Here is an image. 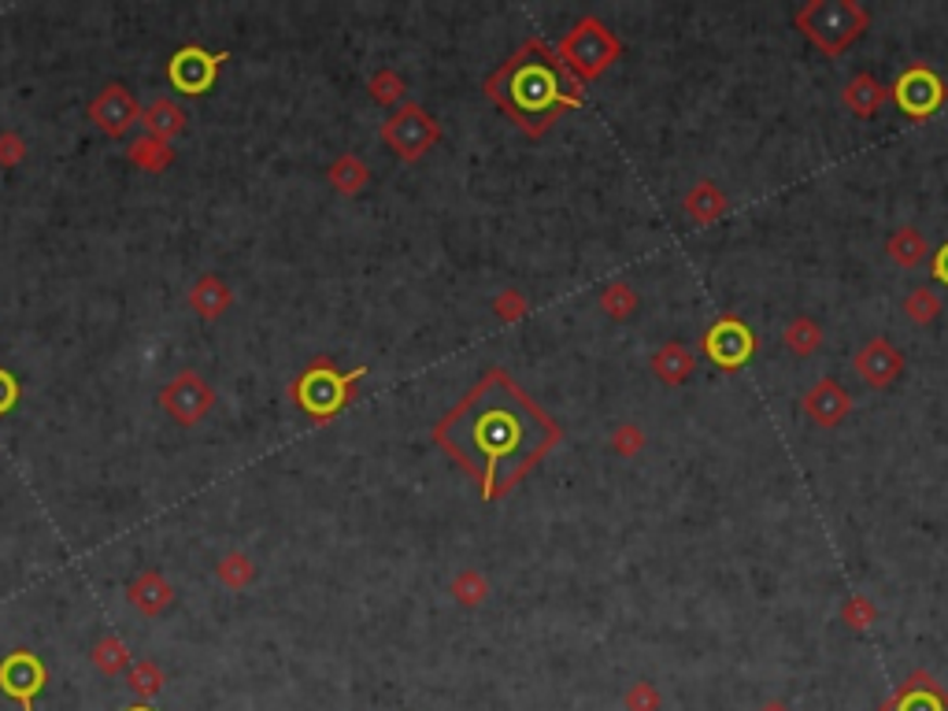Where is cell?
<instances>
[{
	"label": "cell",
	"instance_id": "6da1fadb",
	"mask_svg": "<svg viewBox=\"0 0 948 711\" xmlns=\"http://www.w3.org/2000/svg\"><path fill=\"white\" fill-rule=\"evenodd\" d=\"M441 453L478 482L482 500H501L559 441V427L504 371L482 382L433 427Z\"/></svg>",
	"mask_w": 948,
	"mask_h": 711
},
{
	"label": "cell",
	"instance_id": "7a4b0ae2",
	"mask_svg": "<svg viewBox=\"0 0 948 711\" xmlns=\"http://www.w3.org/2000/svg\"><path fill=\"white\" fill-rule=\"evenodd\" d=\"M485 97H493L511 123L538 138L567 107L582 104V86L559 67L556 49L530 38L493 78H485Z\"/></svg>",
	"mask_w": 948,
	"mask_h": 711
},
{
	"label": "cell",
	"instance_id": "3957f363",
	"mask_svg": "<svg viewBox=\"0 0 948 711\" xmlns=\"http://www.w3.org/2000/svg\"><path fill=\"white\" fill-rule=\"evenodd\" d=\"M364 374H367V367H356V371L341 374L327 356H319L304 367V374L296 378L293 385H289V401L301 404L315 422H327V419L338 416L352 397H356V382Z\"/></svg>",
	"mask_w": 948,
	"mask_h": 711
},
{
	"label": "cell",
	"instance_id": "277c9868",
	"mask_svg": "<svg viewBox=\"0 0 948 711\" xmlns=\"http://www.w3.org/2000/svg\"><path fill=\"white\" fill-rule=\"evenodd\" d=\"M867 23H871V15L856 0H808L797 12V26L805 30V38L826 56H842L867 30Z\"/></svg>",
	"mask_w": 948,
	"mask_h": 711
},
{
	"label": "cell",
	"instance_id": "5b68a950",
	"mask_svg": "<svg viewBox=\"0 0 948 711\" xmlns=\"http://www.w3.org/2000/svg\"><path fill=\"white\" fill-rule=\"evenodd\" d=\"M619 52H622L619 38L597 20V15L578 20L571 30L564 34V41L556 45L559 67H564L578 86L597 78L601 71H608V63L619 60Z\"/></svg>",
	"mask_w": 948,
	"mask_h": 711
},
{
	"label": "cell",
	"instance_id": "8992f818",
	"mask_svg": "<svg viewBox=\"0 0 948 711\" xmlns=\"http://www.w3.org/2000/svg\"><path fill=\"white\" fill-rule=\"evenodd\" d=\"M378 134H382L385 149H390L396 160L415 164V160H422L441 141V123L433 119L427 107L401 104V107H393V112L385 115L382 130H378Z\"/></svg>",
	"mask_w": 948,
	"mask_h": 711
},
{
	"label": "cell",
	"instance_id": "52a82bcc",
	"mask_svg": "<svg viewBox=\"0 0 948 711\" xmlns=\"http://www.w3.org/2000/svg\"><path fill=\"white\" fill-rule=\"evenodd\" d=\"M160 411L175 422V427H197V422H204L207 416H212L215 408V385L207 382V378L201 371H193V367H186V371H178L170 382L160 390Z\"/></svg>",
	"mask_w": 948,
	"mask_h": 711
},
{
	"label": "cell",
	"instance_id": "ba28073f",
	"mask_svg": "<svg viewBox=\"0 0 948 711\" xmlns=\"http://www.w3.org/2000/svg\"><path fill=\"white\" fill-rule=\"evenodd\" d=\"M86 112H89V123L112 141L130 138L134 126H141V104L138 97H134V89L123 82H108L101 93L89 101Z\"/></svg>",
	"mask_w": 948,
	"mask_h": 711
},
{
	"label": "cell",
	"instance_id": "9c48e42d",
	"mask_svg": "<svg viewBox=\"0 0 948 711\" xmlns=\"http://www.w3.org/2000/svg\"><path fill=\"white\" fill-rule=\"evenodd\" d=\"M223 60H230V52H207V49H201V45H186V49H178L175 56H170L167 78L178 93L201 97L215 86Z\"/></svg>",
	"mask_w": 948,
	"mask_h": 711
},
{
	"label": "cell",
	"instance_id": "30bf717a",
	"mask_svg": "<svg viewBox=\"0 0 948 711\" xmlns=\"http://www.w3.org/2000/svg\"><path fill=\"white\" fill-rule=\"evenodd\" d=\"M45 682H49V671L34 652L15 649L0 660V693H8L23 711H34V700L41 697Z\"/></svg>",
	"mask_w": 948,
	"mask_h": 711
},
{
	"label": "cell",
	"instance_id": "8fae6325",
	"mask_svg": "<svg viewBox=\"0 0 948 711\" xmlns=\"http://www.w3.org/2000/svg\"><path fill=\"white\" fill-rule=\"evenodd\" d=\"M704 353L711 356L716 367L737 371V367H745L748 356L756 353V338L742 319H719L716 327L704 334Z\"/></svg>",
	"mask_w": 948,
	"mask_h": 711
},
{
	"label": "cell",
	"instance_id": "7c38bea8",
	"mask_svg": "<svg viewBox=\"0 0 948 711\" xmlns=\"http://www.w3.org/2000/svg\"><path fill=\"white\" fill-rule=\"evenodd\" d=\"M893 97H897V104L905 107L908 115H915V119H926L930 112H937L945 101V82L934 75L930 67H911L900 75L897 89H893Z\"/></svg>",
	"mask_w": 948,
	"mask_h": 711
},
{
	"label": "cell",
	"instance_id": "4fadbf2b",
	"mask_svg": "<svg viewBox=\"0 0 948 711\" xmlns=\"http://www.w3.org/2000/svg\"><path fill=\"white\" fill-rule=\"evenodd\" d=\"M856 371H860L863 382L874 385V390H889V385L905 374V356H900V348L893 345L889 338H874L856 353Z\"/></svg>",
	"mask_w": 948,
	"mask_h": 711
},
{
	"label": "cell",
	"instance_id": "5bb4252c",
	"mask_svg": "<svg viewBox=\"0 0 948 711\" xmlns=\"http://www.w3.org/2000/svg\"><path fill=\"white\" fill-rule=\"evenodd\" d=\"M126 600H130V608L138 611V615L160 619V615H167L170 605H175V586L167 582L164 571L149 567V571L134 574V579L126 582Z\"/></svg>",
	"mask_w": 948,
	"mask_h": 711
},
{
	"label": "cell",
	"instance_id": "9a60e30c",
	"mask_svg": "<svg viewBox=\"0 0 948 711\" xmlns=\"http://www.w3.org/2000/svg\"><path fill=\"white\" fill-rule=\"evenodd\" d=\"M800 408H805V416L816 422V427L834 430V427H842V422L848 419V411H852V397H848L845 385H837L834 378H819V382L805 393Z\"/></svg>",
	"mask_w": 948,
	"mask_h": 711
},
{
	"label": "cell",
	"instance_id": "2e32d148",
	"mask_svg": "<svg viewBox=\"0 0 948 711\" xmlns=\"http://www.w3.org/2000/svg\"><path fill=\"white\" fill-rule=\"evenodd\" d=\"M186 301H189V312H193L201 322H219L223 315L230 312V304H233V290H230V282H227V278H223V275L207 271V275L197 278L193 285H189Z\"/></svg>",
	"mask_w": 948,
	"mask_h": 711
},
{
	"label": "cell",
	"instance_id": "e0dca14e",
	"mask_svg": "<svg viewBox=\"0 0 948 711\" xmlns=\"http://www.w3.org/2000/svg\"><path fill=\"white\" fill-rule=\"evenodd\" d=\"M882 711H948V693L926 671H915L893 693V700L882 704Z\"/></svg>",
	"mask_w": 948,
	"mask_h": 711
},
{
	"label": "cell",
	"instance_id": "ac0fdd59",
	"mask_svg": "<svg viewBox=\"0 0 948 711\" xmlns=\"http://www.w3.org/2000/svg\"><path fill=\"white\" fill-rule=\"evenodd\" d=\"M186 126H189V115L175 97H156L149 107H141V134H149V138H160L175 145V138H182Z\"/></svg>",
	"mask_w": 948,
	"mask_h": 711
},
{
	"label": "cell",
	"instance_id": "d6986e66",
	"mask_svg": "<svg viewBox=\"0 0 948 711\" xmlns=\"http://www.w3.org/2000/svg\"><path fill=\"white\" fill-rule=\"evenodd\" d=\"M126 160H130L134 170L141 175H164L175 164V145L160 138H149V134H138V138L126 141Z\"/></svg>",
	"mask_w": 948,
	"mask_h": 711
},
{
	"label": "cell",
	"instance_id": "ffe728a7",
	"mask_svg": "<svg viewBox=\"0 0 948 711\" xmlns=\"http://www.w3.org/2000/svg\"><path fill=\"white\" fill-rule=\"evenodd\" d=\"M693 367H697V356H693V348L679 345V341L660 345L653 353V374L660 378L663 385H682L685 378L693 374Z\"/></svg>",
	"mask_w": 948,
	"mask_h": 711
},
{
	"label": "cell",
	"instance_id": "44dd1931",
	"mask_svg": "<svg viewBox=\"0 0 948 711\" xmlns=\"http://www.w3.org/2000/svg\"><path fill=\"white\" fill-rule=\"evenodd\" d=\"M327 182L338 189L341 196H356V193H364L367 182H371V167H367L356 152H341V156L327 167Z\"/></svg>",
	"mask_w": 948,
	"mask_h": 711
},
{
	"label": "cell",
	"instance_id": "7402d4cb",
	"mask_svg": "<svg viewBox=\"0 0 948 711\" xmlns=\"http://www.w3.org/2000/svg\"><path fill=\"white\" fill-rule=\"evenodd\" d=\"M886 97H889V89L882 86L874 75H856L852 82L845 86L842 101H845V107H848V112H852V115H860V119H867V115H874L882 104H886Z\"/></svg>",
	"mask_w": 948,
	"mask_h": 711
},
{
	"label": "cell",
	"instance_id": "603a6c76",
	"mask_svg": "<svg viewBox=\"0 0 948 711\" xmlns=\"http://www.w3.org/2000/svg\"><path fill=\"white\" fill-rule=\"evenodd\" d=\"M89 663H93L104 678H119V674L130 671L134 656H130V649H126V642L119 634H104V637H97L93 649H89Z\"/></svg>",
	"mask_w": 948,
	"mask_h": 711
},
{
	"label": "cell",
	"instance_id": "cb8c5ba5",
	"mask_svg": "<svg viewBox=\"0 0 948 711\" xmlns=\"http://www.w3.org/2000/svg\"><path fill=\"white\" fill-rule=\"evenodd\" d=\"M256 560H252L249 553H241V548H233V553L223 556L219 563H215V579H219L223 589L230 593H245L256 586Z\"/></svg>",
	"mask_w": 948,
	"mask_h": 711
},
{
	"label": "cell",
	"instance_id": "d4e9b609",
	"mask_svg": "<svg viewBox=\"0 0 948 711\" xmlns=\"http://www.w3.org/2000/svg\"><path fill=\"white\" fill-rule=\"evenodd\" d=\"M682 208L693 223H716L719 215L726 212V196L719 193L716 182H697L690 193H685Z\"/></svg>",
	"mask_w": 948,
	"mask_h": 711
},
{
	"label": "cell",
	"instance_id": "484cf974",
	"mask_svg": "<svg viewBox=\"0 0 948 711\" xmlns=\"http://www.w3.org/2000/svg\"><path fill=\"white\" fill-rule=\"evenodd\" d=\"M126 686L134 689V697H138L141 704H149V700H156L160 693H164L167 674L156 660H134L130 671H126Z\"/></svg>",
	"mask_w": 948,
	"mask_h": 711
},
{
	"label": "cell",
	"instance_id": "4316f807",
	"mask_svg": "<svg viewBox=\"0 0 948 711\" xmlns=\"http://www.w3.org/2000/svg\"><path fill=\"white\" fill-rule=\"evenodd\" d=\"M886 252H889V259L897 267H919L926 259V252H930V245H926V238L923 233H919L915 227H900L897 233H889V241H886Z\"/></svg>",
	"mask_w": 948,
	"mask_h": 711
},
{
	"label": "cell",
	"instance_id": "83f0119b",
	"mask_svg": "<svg viewBox=\"0 0 948 711\" xmlns=\"http://www.w3.org/2000/svg\"><path fill=\"white\" fill-rule=\"evenodd\" d=\"M782 345L789 348L793 356H811L819 345H823V327H819L811 315H797V319L789 322V327L782 330Z\"/></svg>",
	"mask_w": 948,
	"mask_h": 711
},
{
	"label": "cell",
	"instance_id": "f1b7e54d",
	"mask_svg": "<svg viewBox=\"0 0 948 711\" xmlns=\"http://www.w3.org/2000/svg\"><path fill=\"white\" fill-rule=\"evenodd\" d=\"M367 93H371V101L382 104V107H401L404 93H408V82H404L396 71L382 67V71H375V75L367 78Z\"/></svg>",
	"mask_w": 948,
	"mask_h": 711
},
{
	"label": "cell",
	"instance_id": "f546056e",
	"mask_svg": "<svg viewBox=\"0 0 948 711\" xmlns=\"http://www.w3.org/2000/svg\"><path fill=\"white\" fill-rule=\"evenodd\" d=\"M905 315L915 327H930V322L941 315V296L930 290V285H919V290H911L905 296Z\"/></svg>",
	"mask_w": 948,
	"mask_h": 711
},
{
	"label": "cell",
	"instance_id": "4dcf8cb0",
	"mask_svg": "<svg viewBox=\"0 0 948 711\" xmlns=\"http://www.w3.org/2000/svg\"><path fill=\"white\" fill-rule=\"evenodd\" d=\"M601 308L611 315V319H630L637 312V290L630 282H608L601 290Z\"/></svg>",
	"mask_w": 948,
	"mask_h": 711
},
{
	"label": "cell",
	"instance_id": "1f68e13d",
	"mask_svg": "<svg viewBox=\"0 0 948 711\" xmlns=\"http://www.w3.org/2000/svg\"><path fill=\"white\" fill-rule=\"evenodd\" d=\"M453 597L456 605L464 608H478L485 597H490V582L482 579V571H475V567H464V571L453 579Z\"/></svg>",
	"mask_w": 948,
	"mask_h": 711
},
{
	"label": "cell",
	"instance_id": "d6a6232c",
	"mask_svg": "<svg viewBox=\"0 0 948 711\" xmlns=\"http://www.w3.org/2000/svg\"><path fill=\"white\" fill-rule=\"evenodd\" d=\"M842 619L852 630H867V626L874 623V619H879V608H874L871 600L863 597V593H852V597H848L845 605H842Z\"/></svg>",
	"mask_w": 948,
	"mask_h": 711
},
{
	"label": "cell",
	"instance_id": "836d02e7",
	"mask_svg": "<svg viewBox=\"0 0 948 711\" xmlns=\"http://www.w3.org/2000/svg\"><path fill=\"white\" fill-rule=\"evenodd\" d=\"M26 156H30V145H26L23 134L20 130H0V167L12 170V167H20Z\"/></svg>",
	"mask_w": 948,
	"mask_h": 711
},
{
	"label": "cell",
	"instance_id": "e575fe53",
	"mask_svg": "<svg viewBox=\"0 0 948 711\" xmlns=\"http://www.w3.org/2000/svg\"><path fill=\"white\" fill-rule=\"evenodd\" d=\"M622 704H627V711H660V689L653 682H634L622 697Z\"/></svg>",
	"mask_w": 948,
	"mask_h": 711
},
{
	"label": "cell",
	"instance_id": "d590c367",
	"mask_svg": "<svg viewBox=\"0 0 948 711\" xmlns=\"http://www.w3.org/2000/svg\"><path fill=\"white\" fill-rule=\"evenodd\" d=\"M611 453L619 456H637L641 445H645V430L634 427V422H622V427H616V434H611Z\"/></svg>",
	"mask_w": 948,
	"mask_h": 711
},
{
	"label": "cell",
	"instance_id": "8d00e7d4",
	"mask_svg": "<svg viewBox=\"0 0 948 711\" xmlns=\"http://www.w3.org/2000/svg\"><path fill=\"white\" fill-rule=\"evenodd\" d=\"M493 312L501 315L504 322H516L519 315L527 312V301H522V293H516V290H504V293L493 301Z\"/></svg>",
	"mask_w": 948,
	"mask_h": 711
},
{
	"label": "cell",
	"instance_id": "74e56055",
	"mask_svg": "<svg viewBox=\"0 0 948 711\" xmlns=\"http://www.w3.org/2000/svg\"><path fill=\"white\" fill-rule=\"evenodd\" d=\"M15 401H20V382H15L12 371L0 367V416H8L15 408Z\"/></svg>",
	"mask_w": 948,
	"mask_h": 711
},
{
	"label": "cell",
	"instance_id": "f35d334b",
	"mask_svg": "<svg viewBox=\"0 0 948 711\" xmlns=\"http://www.w3.org/2000/svg\"><path fill=\"white\" fill-rule=\"evenodd\" d=\"M930 271H934V275L941 278V282L948 285V245H941V249H937V256H934V267H930Z\"/></svg>",
	"mask_w": 948,
	"mask_h": 711
},
{
	"label": "cell",
	"instance_id": "ab89813d",
	"mask_svg": "<svg viewBox=\"0 0 948 711\" xmlns=\"http://www.w3.org/2000/svg\"><path fill=\"white\" fill-rule=\"evenodd\" d=\"M760 711H789V704H785V700H767Z\"/></svg>",
	"mask_w": 948,
	"mask_h": 711
},
{
	"label": "cell",
	"instance_id": "60d3db41",
	"mask_svg": "<svg viewBox=\"0 0 948 711\" xmlns=\"http://www.w3.org/2000/svg\"><path fill=\"white\" fill-rule=\"evenodd\" d=\"M126 711H152V704H134V708H126Z\"/></svg>",
	"mask_w": 948,
	"mask_h": 711
}]
</instances>
